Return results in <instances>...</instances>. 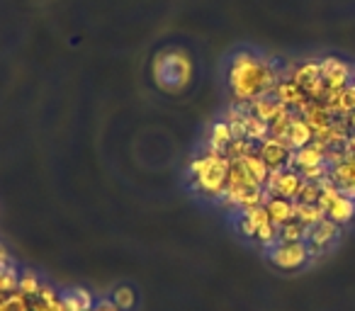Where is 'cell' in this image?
Masks as SVG:
<instances>
[{
	"label": "cell",
	"mask_w": 355,
	"mask_h": 311,
	"mask_svg": "<svg viewBox=\"0 0 355 311\" xmlns=\"http://www.w3.org/2000/svg\"><path fill=\"white\" fill-rule=\"evenodd\" d=\"M0 265H10V253L3 243H0Z\"/></svg>",
	"instance_id": "32"
},
{
	"label": "cell",
	"mask_w": 355,
	"mask_h": 311,
	"mask_svg": "<svg viewBox=\"0 0 355 311\" xmlns=\"http://www.w3.org/2000/svg\"><path fill=\"white\" fill-rule=\"evenodd\" d=\"M309 246L306 241H295V243H275L270 248V263L280 270H300L309 263Z\"/></svg>",
	"instance_id": "3"
},
{
	"label": "cell",
	"mask_w": 355,
	"mask_h": 311,
	"mask_svg": "<svg viewBox=\"0 0 355 311\" xmlns=\"http://www.w3.org/2000/svg\"><path fill=\"white\" fill-rule=\"evenodd\" d=\"M295 219L300 224H304L306 229L316 226L321 219H326V212L319 207V204H302V202H295Z\"/></svg>",
	"instance_id": "13"
},
{
	"label": "cell",
	"mask_w": 355,
	"mask_h": 311,
	"mask_svg": "<svg viewBox=\"0 0 355 311\" xmlns=\"http://www.w3.org/2000/svg\"><path fill=\"white\" fill-rule=\"evenodd\" d=\"M61 309H64V311H83V306L78 304V299H76V296L71 294V290H69L66 294H61Z\"/></svg>",
	"instance_id": "29"
},
{
	"label": "cell",
	"mask_w": 355,
	"mask_h": 311,
	"mask_svg": "<svg viewBox=\"0 0 355 311\" xmlns=\"http://www.w3.org/2000/svg\"><path fill=\"white\" fill-rule=\"evenodd\" d=\"M258 156L266 161L270 170H282L287 166V159L292 156V148L285 139L268 136L266 141L258 143Z\"/></svg>",
	"instance_id": "6"
},
{
	"label": "cell",
	"mask_w": 355,
	"mask_h": 311,
	"mask_svg": "<svg viewBox=\"0 0 355 311\" xmlns=\"http://www.w3.org/2000/svg\"><path fill=\"white\" fill-rule=\"evenodd\" d=\"M331 180L338 185V190H348L355 185V156H348L343 163L331 168Z\"/></svg>",
	"instance_id": "12"
},
{
	"label": "cell",
	"mask_w": 355,
	"mask_h": 311,
	"mask_svg": "<svg viewBox=\"0 0 355 311\" xmlns=\"http://www.w3.org/2000/svg\"><path fill=\"white\" fill-rule=\"evenodd\" d=\"M311 141H314V132H311V127L306 124V119L304 117L292 119L290 134H287V143H290L292 151H300V148L309 146Z\"/></svg>",
	"instance_id": "11"
},
{
	"label": "cell",
	"mask_w": 355,
	"mask_h": 311,
	"mask_svg": "<svg viewBox=\"0 0 355 311\" xmlns=\"http://www.w3.org/2000/svg\"><path fill=\"white\" fill-rule=\"evenodd\" d=\"M40 287H42V282L37 280V275H35V272H30V270L22 272L20 280H17V292H20V294H25L27 299L40 294Z\"/></svg>",
	"instance_id": "20"
},
{
	"label": "cell",
	"mask_w": 355,
	"mask_h": 311,
	"mask_svg": "<svg viewBox=\"0 0 355 311\" xmlns=\"http://www.w3.org/2000/svg\"><path fill=\"white\" fill-rule=\"evenodd\" d=\"M256 241L261 243L263 248H272L275 243H280V226H275V224H266V226L258 229L256 233Z\"/></svg>",
	"instance_id": "22"
},
{
	"label": "cell",
	"mask_w": 355,
	"mask_h": 311,
	"mask_svg": "<svg viewBox=\"0 0 355 311\" xmlns=\"http://www.w3.org/2000/svg\"><path fill=\"white\" fill-rule=\"evenodd\" d=\"M321 66V78H324L326 90H345L350 85V75L353 69L350 64H345L343 59H336V56H326L324 61H319Z\"/></svg>",
	"instance_id": "4"
},
{
	"label": "cell",
	"mask_w": 355,
	"mask_h": 311,
	"mask_svg": "<svg viewBox=\"0 0 355 311\" xmlns=\"http://www.w3.org/2000/svg\"><path fill=\"white\" fill-rule=\"evenodd\" d=\"M234 139L232 134V127H229L224 119H219V122L212 124V132H209V148H214V151H222L229 146V141Z\"/></svg>",
	"instance_id": "15"
},
{
	"label": "cell",
	"mask_w": 355,
	"mask_h": 311,
	"mask_svg": "<svg viewBox=\"0 0 355 311\" xmlns=\"http://www.w3.org/2000/svg\"><path fill=\"white\" fill-rule=\"evenodd\" d=\"M95 311H119V309L114 306L112 299H100L98 304H95Z\"/></svg>",
	"instance_id": "31"
},
{
	"label": "cell",
	"mask_w": 355,
	"mask_h": 311,
	"mask_svg": "<svg viewBox=\"0 0 355 311\" xmlns=\"http://www.w3.org/2000/svg\"><path fill=\"white\" fill-rule=\"evenodd\" d=\"M236 229H239V233H241L243 238H256V233H258V229L253 226V224L248 222V219L243 217V214H241V219L236 222Z\"/></svg>",
	"instance_id": "28"
},
{
	"label": "cell",
	"mask_w": 355,
	"mask_h": 311,
	"mask_svg": "<svg viewBox=\"0 0 355 311\" xmlns=\"http://www.w3.org/2000/svg\"><path fill=\"white\" fill-rule=\"evenodd\" d=\"M340 236V226L336 222H331L329 217L321 219L316 226H311L309 231V238H306V246H309V256H319V253L329 251Z\"/></svg>",
	"instance_id": "5"
},
{
	"label": "cell",
	"mask_w": 355,
	"mask_h": 311,
	"mask_svg": "<svg viewBox=\"0 0 355 311\" xmlns=\"http://www.w3.org/2000/svg\"><path fill=\"white\" fill-rule=\"evenodd\" d=\"M71 294H73L76 299H78V304L83 306V311L93 309L95 299H93V294H90V292L85 290V287H73V290H71Z\"/></svg>",
	"instance_id": "27"
},
{
	"label": "cell",
	"mask_w": 355,
	"mask_h": 311,
	"mask_svg": "<svg viewBox=\"0 0 355 311\" xmlns=\"http://www.w3.org/2000/svg\"><path fill=\"white\" fill-rule=\"evenodd\" d=\"M190 175L195 178V188L205 193L212 199L224 197V188H227V175H229V159L222 151L209 148L205 156L190 163Z\"/></svg>",
	"instance_id": "2"
},
{
	"label": "cell",
	"mask_w": 355,
	"mask_h": 311,
	"mask_svg": "<svg viewBox=\"0 0 355 311\" xmlns=\"http://www.w3.org/2000/svg\"><path fill=\"white\" fill-rule=\"evenodd\" d=\"M248 112L253 114V117H258V119H263V122H275L277 117H282V114H287L290 112V107L287 105H282L280 100H275V98H258V100H253L251 105H248Z\"/></svg>",
	"instance_id": "7"
},
{
	"label": "cell",
	"mask_w": 355,
	"mask_h": 311,
	"mask_svg": "<svg viewBox=\"0 0 355 311\" xmlns=\"http://www.w3.org/2000/svg\"><path fill=\"white\" fill-rule=\"evenodd\" d=\"M266 209L268 214H270V222L275 224V226H285L287 222H292L295 219V202L292 199H285V197H270L266 202Z\"/></svg>",
	"instance_id": "9"
},
{
	"label": "cell",
	"mask_w": 355,
	"mask_h": 311,
	"mask_svg": "<svg viewBox=\"0 0 355 311\" xmlns=\"http://www.w3.org/2000/svg\"><path fill=\"white\" fill-rule=\"evenodd\" d=\"M112 301L119 311H132L134 304H137V294H134L132 287H117L112 294Z\"/></svg>",
	"instance_id": "21"
},
{
	"label": "cell",
	"mask_w": 355,
	"mask_h": 311,
	"mask_svg": "<svg viewBox=\"0 0 355 311\" xmlns=\"http://www.w3.org/2000/svg\"><path fill=\"white\" fill-rule=\"evenodd\" d=\"M241 214L256 229H261V226H266V224H270V214H268L266 204H261V207H251V209H246V212H241Z\"/></svg>",
	"instance_id": "26"
},
{
	"label": "cell",
	"mask_w": 355,
	"mask_h": 311,
	"mask_svg": "<svg viewBox=\"0 0 355 311\" xmlns=\"http://www.w3.org/2000/svg\"><path fill=\"white\" fill-rule=\"evenodd\" d=\"M326 217H329L331 222L338 224V226H343V224L353 222V217H355V199L348 197L345 193H340L338 197H336V202L329 207Z\"/></svg>",
	"instance_id": "10"
},
{
	"label": "cell",
	"mask_w": 355,
	"mask_h": 311,
	"mask_svg": "<svg viewBox=\"0 0 355 311\" xmlns=\"http://www.w3.org/2000/svg\"><path fill=\"white\" fill-rule=\"evenodd\" d=\"M253 153V141H248V139H232L229 141V146L224 148V156H227L229 161H239V159H246V156H251Z\"/></svg>",
	"instance_id": "19"
},
{
	"label": "cell",
	"mask_w": 355,
	"mask_h": 311,
	"mask_svg": "<svg viewBox=\"0 0 355 311\" xmlns=\"http://www.w3.org/2000/svg\"><path fill=\"white\" fill-rule=\"evenodd\" d=\"M241 163H243V168L248 170V175H251L253 180H258L261 185H266L268 175H270V168H268V163L261 159V156H258L256 151H253L251 156H246V159H241Z\"/></svg>",
	"instance_id": "16"
},
{
	"label": "cell",
	"mask_w": 355,
	"mask_h": 311,
	"mask_svg": "<svg viewBox=\"0 0 355 311\" xmlns=\"http://www.w3.org/2000/svg\"><path fill=\"white\" fill-rule=\"evenodd\" d=\"M321 78V66H319V61H306V64H302L300 69L292 73V80H295L297 85H300L302 90L304 88H309L314 80H319Z\"/></svg>",
	"instance_id": "14"
},
{
	"label": "cell",
	"mask_w": 355,
	"mask_h": 311,
	"mask_svg": "<svg viewBox=\"0 0 355 311\" xmlns=\"http://www.w3.org/2000/svg\"><path fill=\"white\" fill-rule=\"evenodd\" d=\"M309 231L311 229H306L304 224H300L297 219H292V222H287L285 226H280V241L282 243L306 241V238H309Z\"/></svg>",
	"instance_id": "18"
},
{
	"label": "cell",
	"mask_w": 355,
	"mask_h": 311,
	"mask_svg": "<svg viewBox=\"0 0 355 311\" xmlns=\"http://www.w3.org/2000/svg\"><path fill=\"white\" fill-rule=\"evenodd\" d=\"M343 193L348 195V197H353V199H355V185H353V188H348V190H343Z\"/></svg>",
	"instance_id": "33"
},
{
	"label": "cell",
	"mask_w": 355,
	"mask_h": 311,
	"mask_svg": "<svg viewBox=\"0 0 355 311\" xmlns=\"http://www.w3.org/2000/svg\"><path fill=\"white\" fill-rule=\"evenodd\" d=\"M297 114L292 112H287V114H282V117H277L275 122H270V136H275V139H285L287 141V134H290V127H292V119H295Z\"/></svg>",
	"instance_id": "23"
},
{
	"label": "cell",
	"mask_w": 355,
	"mask_h": 311,
	"mask_svg": "<svg viewBox=\"0 0 355 311\" xmlns=\"http://www.w3.org/2000/svg\"><path fill=\"white\" fill-rule=\"evenodd\" d=\"M348 122H350V127L355 129V112H350V119H348Z\"/></svg>",
	"instance_id": "34"
},
{
	"label": "cell",
	"mask_w": 355,
	"mask_h": 311,
	"mask_svg": "<svg viewBox=\"0 0 355 311\" xmlns=\"http://www.w3.org/2000/svg\"><path fill=\"white\" fill-rule=\"evenodd\" d=\"M17 272L12 270V265H6L0 270V294H12L17 290Z\"/></svg>",
	"instance_id": "24"
},
{
	"label": "cell",
	"mask_w": 355,
	"mask_h": 311,
	"mask_svg": "<svg viewBox=\"0 0 355 311\" xmlns=\"http://www.w3.org/2000/svg\"><path fill=\"white\" fill-rule=\"evenodd\" d=\"M243 136H246L248 141H253V143L266 141V139L270 136V124L263 122V119H258V117H253V114L248 112V117H246V134H243Z\"/></svg>",
	"instance_id": "17"
},
{
	"label": "cell",
	"mask_w": 355,
	"mask_h": 311,
	"mask_svg": "<svg viewBox=\"0 0 355 311\" xmlns=\"http://www.w3.org/2000/svg\"><path fill=\"white\" fill-rule=\"evenodd\" d=\"M272 95H275V100H280L282 105H287L290 109H300L302 105L306 103V93L300 88V85L295 83L292 78H285L280 80V83L275 85V90H272Z\"/></svg>",
	"instance_id": "8"
},
{
	"label": "cell",
	"mask_w": 355,
	"mask_h": 311,
	"mask_svg": "<svg viewBox=\"0 0 355 311\" xmlns=\"http://www.w3.org/2000/svg\"><path fill=\"white\" fill-rule=\"evenodd\" d=\"M88 311H95V309H88Z\"/></svg>",
	"instance_id": "35"
},
{
	"label": "cell",
	"mask_w": 355,
	"mask_h": 311,
	"mask_svg": "<svg viewBox=\"0 0 355 311\" xmlns=\"http://www.w3.org/2000/svg\"><path fill=\"white\" fill-rule=\"evenodd\" d=\"M280 73L270 61L253 51H236L227 71V83L239 105H251L258 98H268L280 83Z\"/></svg>",
	"instance_id": "1"
},
{
	"label": "cell",
	"mask_w": 355,
	"mask_h": 311,
	"mask_svg": "<svg viewBox=\"0 0 355 311\" xmlns=\"http://www.w3.org/2000/svg\"><path fill=\"white\" fill-rule=\"evenodd\" d=\"M319 195H321L319 183H306V180H304V185H302V190H300V195H297L295 202H302V204H316V202H319Z\"/></svg>",
	"instance_id": "25"
},
{
	"label": "cell",
	"mask_w": 355,
	"mask_h": 311,
	"mask_svg": "<svg viewBox=\"0 0 355 311\" xmlns=\"http://www.w3.org/2000/svg\"><path fill=\"white\" fill-rule=\"evenodd\" d=\"M35 299L44 301V304H51V301H56V299H59V294H56V292H54V287H49V285H42V287H40V294H37Z\"/></svg>",
	"instance_id": "30"
}]
</instances>
